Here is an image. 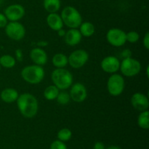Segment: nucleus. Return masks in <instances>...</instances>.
<instances>
[{"mask_svg":"<svg viewBox=\"0 0 149 149\" xmlns=\"http://www.w3.org/2000/svg\"><path fill=\"white\" fill-rule=\"evenodd\" d=\"M17 106L19 111L24 117L31 119L37 114L39 103L35 96L30 93H23L18 96Z\"/></svg>","mask_w":149,"mask_h":149,"instance_id":"1","label":"nucleus"},{"mask_svg":"<svg viewBox=\"0 0 149 149\" xmlns=\"http://www.w3.org/2000/svg\"><path fill=\"white\" fill-rule=\"evenodd\" d=\"M20 74L25 81L31 84H37L45 78V70L42 65L35 64L24 67Z\"/></svg>","mask_w":149,"mask_h":149,"instance_id":"2","label":"nucleus"},{"mask_svg":"<svg viewBox=\"0 0 149 149\" xmlns=\"http://www.w3.org/2000/svg\"><path fill=\"white\" fill-rule=\"evenodd\" d=\"M54 85L59 90H65L71 87L73 84V76L71 73L63 68H56L51 75Z\"/></svg>","mask_w":149,"mask_h":149,"instance_id":"3","label":"nucleus"},{"mask_svg":"<svg viewBox=\"0 0 149 149\" xmlns=\"http://www.w3.org/2000/svg\"><path fill=\"white\" fill-rule=\"evenodd\" d=\"M61 18L63 24L70 29H77L82 23V17L79 12L72 6H67L61 12Z\"/></svg>","mask_w":149,"mask_h":149,"instance_id":"4","label":"nucleus"},{"mask_svg":"<svg viewBox=\"0 0 149 149\" xmlns=\"http://www.w3.org/2000/svg\"><path fill=\"white\" fill-rule=\"evenodd\" d=\"M119 69L124 76L132 77L139 74L141 70V64L138 60L130 57L123 59L120 63Z\"/></svg>","mask_w":149,"mask_h":149,"instance_id":"5","label":"nucleus"},{"mask_svg":"<svg viewBox=\"0 0 149 149\" xmlns=\"http://www.w3.org/2000/svg\"><path fill=\"white\" fill-rule=\"evenodd\" d=\"M125 81L123 77L120 74H113L109 78L107 81V90L112 96H119L124 92Z\"/></svg>","mask_w":149,"mask_h":149,"instance_id":"6","label":"nucleus"},{"mask_svg":"<svg viewBox=\"0 0 149 149\" xmlns=\"http://www.w3.org/2000/svg\"><path fill=\"white\" fill-rule=\"evenodd\" d=\"M5 33L10 39L20 41L26 35V29L23 24L17 21H10L5 26Z\"/></svg>","mask_w":149,"mask_h":149,"instance_id":"7","label":"nucleus"},{"mask_svg":"<svg viewBox=\"0 0 149 149\" xmlns=\"http://www.w3.org/2000/svg\"><path fill=\"white\" fill-rule=\"evenodd\" d=\"M89 60V55L84 49H77L68 58V63L72 68L78 69L84 66Z\"/></svg>","mask_w":149,"mask_h":149,"instance_id":"8","label":"nucleus"},{"mask_svg":"<svg viewBox=\"0 0 149 149\" xmlns=\"http://www.w3.org/2000/svg\"><path fill=\"white\" fill-rule=\"evenodd\" d=\"M106 39L111 45L116 47H122L126 43V33L117 28L109 29L106 33Z\"/></svg>","mask_w":149,"mask_h":149,"instance_id":"9","label":"nucleus"},{"mask_svg":"<svg viewBox=\"0 0 149 149\" xmlns=\"http://www.w3.org/2000/svg\"><path fill=\"white\" fill-rule=\"evenodd\" d=\"M25 9L18 4H11L4 10V15L10 21H18L25 15Z\"/></svg>","mask_w":149,"mask_h":149,"instance_id":"10","label":"nucleus"},{"mask_svg":"<svg viewBox=\"0 0 149 149\" xmlns=\"http://www.w3.org/2000/svg\"><path fill=\"white\" fill-rule=\"evenodd\" d=\"M69 95L72 100L76 103H81L87 96V89L81 83H75L71 86Z\"/></svg>","mask_w":149,"mask_h":149,"instance_id":"11","label":"nucleus"},{"mask_svg":"<svg viewBox=\"0 0 149 149\" xmlns=\"http://www.w3.org/2000/svg\"><path fill=\"white\" fill-rule=\"evenodd\" d=\"M100 66L103 71L109 74H114L119 70L120 61L116 57L107 56L103 59L100 63Z\"/></svg>","mask_w":149,"mask_h":149,"instance_id":"12","label":"nucleus"},{"mask_svg":"<svg viewBox=\"0 0 149 149\" xmlns=\"http://www.w3.org/2000/svg\"><path fill=\"white\" fill-rule=\"evenodd\" d=\"M131 104L135 110L141 112L146 111L149 107L148 97L143 93H136L131 97Z\"/></svg>","mask_w":149,"mask_h":149,"instance_id":"13","label":"nucleus"},{"mask_svg":"<svg viewBox=\"0 0 149 149\" xmlns=\"http://www.w3.org/2000/svg\"><path fill=\"white\" fill-rule=\"evenodd\" d=\"M81 36L79 30L77 29H70L64 36V40L66 45L71 47L79 45L81 41Z\"/></svg>","mask_w":149,"mask_h":149,"instance_id":"14","label":"nucleus"},{"mask_svg":"<svg viewBox=\"0 0 149 149\" xmlns=\"http://www.w3.org/2000/svg\"><path fill=\"white\" fill-rule=\"evenodd\" d=\"M30 58L36 65H43L47 62V55L42 48L36 47L31 49L30 52Z\"/></svg>","mask_w":149,"mask_h":149,"instance_id":"15","label":"nucleus"},{"mask_svg":"<svg viewBox=\"0 0 149 149\" xmlns=\"http://www.w3.org/2000/svg\"><path fill=\"white\" fill-rule=\"evenodd\" d=\"M47 23L52 30L58 31L63 27V22L61 15L56 13H49L47 17Z\"/></svg>","mask_w":149,"mask_h":149,"instance_id":"16","label":"nucleus"},{"mask_svg":"<svg viewBox=\"0 0 149 149\" xmlns=\"http://www.w3.org/2000/svg\"><path fill=\"white\" fill-rule=\"evenodd\" d=\"M19 95L16 90L13 88H6L1 91L0 97L2 101L6 103H14L17 100Z\"/></svg>","mask_w":149,"mask_h":149,"instance_id":"17","label":"nucleus"},{"mask_svg":"<svg viewBox=\"0 0 149 149\" xmlns=\"http://www.w3.org/2000/svg\"><path fill=\"white\" fill-rule=\"evenodd\" d=\"M52 64L57 68H64L68 65V57L63 53H57L52 57Z\"/></svg>","mask_w":149,"mask_h":149,"instance_id":"18","label":"nucleus"},{"mask_svg":"<svg viewBox=\"0 0 149 149\" xmlns=\"http://www.w3.org/2000/svg\"><path fill=\"white\" fill-rule=\"evenodd\" d=\"M79 31L81 36L85 37H90L93 36L95 31V29L93 23L90 22H84L79 26Z\"/></svg>","mask_w":149,"mask_h":149,"instance_id":"19","label":"nucleus"},{"mask_svg":"<svg viewBox=\"0 0 149 149\" xmlns=\"http://www.w3.org/2000/svg\"><path fill=\"white\" fill-rule=\"evenodd\" d=\"M43 5L49 13H56L61 8V0H44Z\"/></svg>","mask_w":149,"mask_h":149,"instance_id":"20","label":"nucleus"},{"mask_svg":"<svg viewBox=\"0 0 149 149\" xmlns=\"http://www.w3.org/2000/svg\"><path fill=\"white\" fill-rule=\"evenodd\" d=\"M138 125L141 129L148 130L149 128V111L148 110L141 111L138 118Z\"/></svg>","mask_w":149,"mask_h":149,"instance_id":"21","label":"nucleus"},{"mask_svg":"<svg viewBox=\"0 0 149 149\" xmlns=\"http://www.w3.org/2000/svg\"><path fill=\"white\" fill-rule=\"evenodd\" d=\"M15 58L10 55H4L0 57V65L6 68H12L15 65Z\"/></svg>","mask_w":149,"mask_h":149,"instance_id":"22","label":"nucleus"},{"mask_svg":"<svg viewBox=\"0 0 149 149\" xmlns=\"http://www.w3.org/2000/svg\"><path fill=\"white\" fill-rule=\"evenodd\" d=\"M59 93V89L55 85L48 86L44 92V96L47 100H54L56 99Z\"/></svg>","mask_w":149,"mask_h":149,"instance_id":"23","label":"nucleus"},{"mask_svg":"<svg viewBox=\"0 0 149 149\" xmlns=\"http://www.w3.org/2000/svg\"><path fill=\"white\" fill-rule=\"evenodd\" d=\"M57 136L59 141L65 143L71 139L72 137V132L68 128H63L58 131Z\"/></svg>","mask_w":149,"mask_h":149,"instance_id":"24","label":"nucleus"},{"mask_svg":"<svg viewBox=\"0 0 149 149\" xmlns=\"http://www.w3.org/2000/svg\"><path fill=\"white\" fill-rule=\"evenodd\" d=\"M56 100L59 104L64 106V105H67L69 103L70 100H71V97H70L69 94L68 93H66L65 91H63L59 92V93H58V96L56 97Z\"/></svg>","mask_w":149,"mask_h":149,"instance_id":"25","label":"nucleus"},{"mask_svg":"<svg viewBox=\"0 0 149 149\" xmlns=\"http://www.w3.org/2000/svg\"><path fill=\"white\" fill-rule=\"evenodd\" d=\"M139 33L135 31H130L126 33L127 42H129L130 43H135L139 40Z\"/></svg>","mask_w":149,"mask_h":149,"instance_id":"26","label":"nucleus"},{"mask_svg":"<svg viewBox=\"0 0 149 149\" xmlns=\"http://www.w3.org/2000/svg\"><path fill=\"white\" fill-rule=\"evenodd\" d=\"M49 149H68V148L65 143L59 140H56L51 143Z\"/></svg>","mask_w":149,"mask_h":149,"instance_id":"27","label":"nucleus"},{"mask_svg":"<svg viewBox=\"0 0 149 149\" xmlns=\"http://www.w3.org/2000/svg\"><path fill=\"white\" fill-rule=\"evenodd\" d=\"M7 20H8L6 17V16L4 15V14L0 13V28H5V26L8 23Z\"/></svg>","mask_w":149,"mask_h":149,"instance_id":"28","label":"nucleus"},{"mask_svg":"<svg viewBox=\"0 0 149 149\" xmlns=\"http://www.w3.org/2000/svg\"><path fill=\"white\" fill-rule=\"evenodd\" d=\"M15 58H16V59H17V61H19V62H21V61H23V51H22L21 49H17L15 50Z\"/></svg>","mask_w":149,"mask_h":149,"instance_id":"29","label":"nucleus"},{"mask_svg":"<svg viewBox=\"0 0 149 149\" xmlns=\"http://www.w3.org/2000/svg\"><path fill=\"white\" fill-rule=\"evenodd\" d=\"M143 46L146 49L148 50L149 49V33L146 32V33L145 34L143 37Z\"/></svg>","mask_w":149,"mask_h":149,"instance_id":"30","label":"nucleus"},{"mask_svg":"<svg viewBox=\"0 0 149 149\" xmlns=\"http://www.w3.org/2000/svg\"><path fill=\"white\" fill-rule=\"evenodd\" d=\"M121 56H122V58H123V59L130 58V57H132V52H131L130 49H124L122 52V53H121Z\"/></svg>","mask_w":149,"mask_h":149,"instance_id":"31","label":"nucleus"},{"mask_svg":"<svg viewBox=\"0 0 149 149\" xmlns=\"http://www.w3.org/2000/svg\"><path fill=\"white\" fill-rule=\"evenodd\" d=\"M93 149H106V147L102 142H96L93 146Z\"/></svg>","mask_w":149,"mask_h":149,"instance_id":"32","label":"nucleus"},{"mask_svg":"<svg viewBox=\"0 0 149 149\" xmlns=\"http://www.w3.org/2000/svg\"><path fill=\"white\" fill-rule=\"evenodd\" d=\"M58 35H59L60 36H65V31L63 29H60L59 31H58Z\"/></svg>","mask_w":149,"mask_h":149,"instance_id":"33","label":"nucleus"},{"mask_svg":"<svg viewBox=\"0 0 149 149\" xmlns=\"http://www.w3.org/2000/svg\"><path fill=\"white\" fill-rule=\"evenodd\" d=\"M106 149H122L119 146H111L108 147Z\"/></svg>","mask_w":149,"mask_h":149,"instance_id":"34","label":"nucleus"},{"mask_svg":"<svg viewBox=\"0 0 149 149\" xmlns=\"http://www.w3.org/2000/svg\"><path fill=\"white\" fill-rule=\"evenodd\" d=\"M148 70H149V65H148L146 68V75H147V77H149V73H148Z\"/></svg>","mask_w":149,"mask_h":149,"instance_id":"35","label":"nucleus"},{"mask_svg":"<svg viewBox=\"0 0 149 149\" xmlns=\"http://www.w3.org/2000/svg\"><path fill=\"white\" fill-rule=\"evenodd\" d=\"M0 69H1V65H0Z\"/></svg>","mask_w":149,"mask_h":149,"instance_id":"36","label":"nucleus"}]
</instances>
